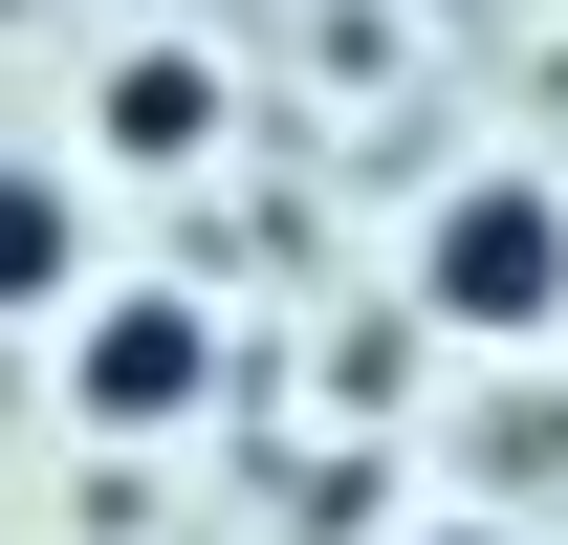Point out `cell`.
<instances>
[{"mask_svg": "<svg viewBox=\"0 0 568 545\" xmlns=\"http://www.w3.org/2000/svg\"><path fill=\"white\" fill-rule=\"evenodd\" d=\"M416 306L459 349H547L568 328V197L547 175H459V197L416 218Z\"/></svg>", "mask_w": 568, "mask_h": 545, "instance_id": "1", "label": "cell"}, {"mask_svg": "<svg viewBox=\"0 0 568 545\" xmlns=\"http://www.w3.org/2000/svg\"><path fill=\"white\" fill-rule=\"evenodd\" d=\"M197 393H219V306L197 284H88L67 306V414L88 436H175Z\"/></svg>", "mask_w": 568, "mask_h": 545, "instance_id": "2", "label": "cell"}, {"mask_svg": "<svg viewBox=\"0 0 568 545\" xmlns=\"http://www.w3.org/2000/svg\"><path fill=\"white\" fill-rule=\"evenodd\" d=\"M67 306H88V175L0 153V328H67Z\"/></svg>", "mask_w": 568, "mask_h": 545, "instance_id": "3", "label": "cell"}, {"mask_svg": "<svg viewBox=\"0 0 568 545\" xmlns=\"http://www.w3.org/2000/svg\"><path fill=\"white\" fill-rule=\"evenodd\" d=\"M416 545H525V524H416Z\"/></svg>", "mask_w": 568, "mask_h": 545, "instance_id": "5", "label": "cell"}, {"mask_svg": "<svg viewBox=\"0 0 568 545\" xmlns=\"http://www.w3.org/2000/svg\"><path fill=\"white\" fill-rule=\"evenodd\" d=\"M88 132L132 153V175H197V153H219V66H197V44H110V88H88Z\"/></svg>", "mask_w": 568, "mask_h": 545, "instance_id": "4", "label": "cell"}]
</instances>
